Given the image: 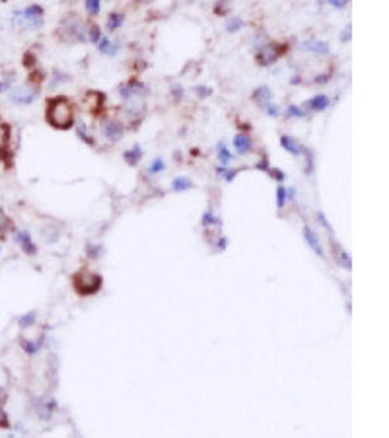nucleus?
Instances as JSON below:
<instances>
[{
	"instance_id": "9d476101",
	"label": "nucleus",
	"mask_w": 389,
	"mask_h": 438,
	"mask_svg": "<svg viewBox=\"0 0 389 438\" xmlns=\"http://www.w3.org/2000/svg\"><path fill=\"white\" fill-rule=\"evenodd\" d=\"M329 104H331V100H329L325 94H318V96L310 98L302 107L308 109V111H325V109L329 107Z\"/></svg>"
},
{
	"instance_id": "39448f33",
	"label": "nucleus",
	"mask_w": 389,
	"mask_h": 438,
	"mask_svg": "<svg viewBox=\"0 0 389 438\" xmlns=\"http://www.w3.org/2000/svg\"><path fill=\"white\" fill-rule=\"evenodd\" d=\"M282 55V49H278L276 43H268V45H261L257 53H255V59L261 67H268V65H274L278 61V57Z\"/></svg>"
},
{
	"instance_id": "c756f323",
	"label": "nucleus",
	"mask_w": 389,
	"mask_h": 438,
	"mask_svg": "<svg viewBox=\"0 0 389 438\" xmlns=\"http://www.w3.org/2000/svg\"><path fill=\"white\" fill-rule=\"evenodd\" d=\"M166 170V162H164V158H154L152 162H150V166H148V172L152 175L160 174V172H164Z\"/></svg>"
},
{
	"instance_id": "e433bc0d",
	"label": "nucleus",
	"mask_w": 389,
	"mask_h": 438,
	"mask_svg": "<svg viewBox=\"0 0 389 438\" xmlns=\"http://www.w3.org/2000/svg\"><path fill=\"white\" fill-rule=\"evenodd\" d=\"M194 94H196L198 98H208V96L212 94V90L208 86H196L194 88Z\"/></svg>"
},
{
	"instance_id": "37998d69",
	"label": "nucleus",
	"mask_w": 389,
	"mask_h": 438,
	"mask_svg": "<svg viewBox=\"0 0 389 438\" xmlns=\"http://www.w3.org/2000/svg\"><path fill=\"white\" fill-rule=\"evenodd\" d=\"M0 2H6V0H0Z\"/></svg>"
},
{
	"instance_id": "ea45409f",
	"label": "nucleus",
	"mask_w": 389,
	"mask_h": 438,
	"mask_svg": "<svg viewBox=\"0 0 389 438\" xmlns=\"http://www.w3.org/2000/svg\"><path fill=\"white\" fill-rule=\"evenodd\" d=\"M100 253H102V247H100V245H92V247H90V251H88L90 257H98Z\"/></svg>"
},
{
	"instance_id": "f8f14e48",
	"label": "nucleus",
	"mask_w": 389,
	"mask_h": 438,
	"mask_svg": "<svg viewBox=\"0 0 389 438\" xmlns=\"http://www.w3.org/2000/svg\"><path fill=\"white\" fill-rule=\"evenodd\" d=\"M98 49L106 57H115L121 47H119V41H113V39H109L106 35H102V39L98 41Z\"/></svg>"
},
{
	"instance_id": "f03ea898",
	"label": "nucleus",
	"mask_w": 389,
	"mask_h": 438,
	"mask_svg": "<svg viewBox=\"0 0 389 438\" xmlns=\"http://www.w3.org/2000/svg\"><path fill=\"white\" fill-rule=\"evenodd\" d=\"M45 20V10L39 4H30L24 10H16L12 16V24L18 30H39Z\"/></svg>"
},
{
	"instance_id": "5701e85b",
	"label": "nucleus",
	"mask_w": 389,
	"mask_h": 438,
	"mask_svg": "<svg viewBox=\"0 0 389 438\" xmlns=\"http://www.w3.org/2000/svg\"><path fill=\"white\" fill-rule=\"evenodd\" d=\"M200 224L204 228H210V226H222V220L214 214V212H210V210H206L204 214H202V220H200Z\"/></svg>"
},
{
	"instance_id": "f3484780",
	"label": "nucleus",
	"mask_w": 389,
	"mask_h": 438,
	"mask_svg": "<svg viewBox=\"0 0 389 438\" xmlns=\"http://www.w3.org/2000/svg\"><path fill=\"white\" fill-rule=\"evenodd\" d=\"M123 158H124V162H126L128 166H136V164H138V162L142 160V148L138 146V144H134L132 148L124 150Z\"/></svg>"
},
{
	"instance_id": "b1692460",
	"label": "nucleus",
	"mask_w": 389,
	"mask_h": 438,
	"mask_svg": "<svg viewBox=\"0 0 389 438\" xmlns=\"http://www.w3.org/2000/svg\"><path fill=\"white\" fill-rule=\"evenodd\" d=\"M232 158H234V156H232L230 150L226 148V144H224V142H220V144H218V160H220V164H222V166H230Z\"/></svg>"
},
{
	"instance_id": "dca6fc26",
	"label": "nucleus",
	"mask_w": 389,
	"mask_h": 438,
	"mask_svg": "<svg viewBox=\"0 0 389 438\" xmlns=\"http://www.w3.org/2000/svg\"><path fill=\"white\" fill-rule=\"evenodd\" d=\"M253 100L261 105V107H265L266 104H270V100H272V92H270V88L268 86L257 88V90L253 92Z\"/></svg>"
},
{
	"instance_id": "6ab92c4d",
	"label": "nucleus",
	"mask_w": 389,
	"mask_h": 438,
	"mask_svg": "<svg viewBox=\"0 0 389 438\" xmlns=\"http://www.w3.org/2000/svg\"><path fill=\"white\" fill-rule=\"evenodd\" d=\"M124 24V14L121 12H113V14H109L107 16V32H117L121 26Z\"/></svg>"
},
{
	"instance_id": "72a5a7b5",
	"label": "nucleus",
	"mask_w": 389,
	"mask_h": 438,
	"mask_svg": "<svg viewBox=\"0 0 389 438\" xmlns=\"http://www.w3.org/2000/svg\"><path fill=\"white\" fill-rule=\"evenodd\" d=\"M263 109H265L266 115H270V117H278V115H280V109H278L276 104H266Z\"/></svg>"
},
{
	"instance_id": "c9c22d12",
	"label": "nucleus",
	"mask_w": 389,
	"mask_h": 438,
	"mask_svg": "<svg viewBox=\"0 0 389 438\" xmlns=\"http://www.w3.org/2000/svg\"><path fill=\"white\" fill-rule=\"evenodd\" d=\"M8 228H10V218L4 214V210L0 209V234H2V232H6Z\"/></svg>"
},
{
	"instance_id": "4468645a",
	"label": "nucleus",
	"mask_w": 389,
	"mask_h": 438,
	"mask_svg": "<svg viewBox=\"0 0 389 438\" xmlns=\"http://www.w3.org/2000/svg\"><path fill=\"white\" fill-rule=\"evenodd\" d=\"M234 146H236V152H238L240 156H246V154H249V152L253 150V140H251V137H248V135L240 133V135H236V139H234Z\"/></svg>"
},
{
	"instance_id": "4c0bfd02",
	"label": "nucleus",
	"mask_w": 389,
	"mask_h": 438,
	"mask_svg": "<svg viewBox=\"0 0 389 438\" xmlns=\"http://www.w3.org/2000/svg\"><path fill=\"white\" fill-rule=\"evenodd\" d=\"M12 88V80H0V94H8Z\"/></svg>"
},
{
	"instance_id": "7c9ffc66",
	"label": "nucleus",
	"mask_w": 389,
	"mask_h": 438,
	"mask_svg": "<svg viewBox=\"0 0 389 438\" xmlns=\"http://www.w3.org/2000/svg\"><path fill=\"white\" fill-rule=\"evenodd\" d=\"M308 115V111L300 107V105H290L288 109H286V117H296V119H302V117H306Z\"/></svg>"
},
{
	"instance_id": "2eb2a0df",
	"label": "nucleus",
	"mask_w": 389,
	"mask_h": 438,
	"mask_svg": "<svg viewBox=\"0 0 389 438\" xmlns=\"http://www.w3.org/2000/svg\"><path fill=\"white\" fill-rule=\"evenodd\" d=\"M331 245H333V255H335L336 263H338L342 269H350V267H352V259H350L348 251L342 249V247L338 244H335V242H331Z\"/></svg>"
},
{
	"instance_id": "7ed1b4c3",
	"label": "nucleus",
	"mask_w": 389,
	"mask_h": 438,
	"mask_svg": "<svg viewBox=\"0 0 389 438\" xmlns=\"http://www.w3.org/2000/svg\"><path fill=\"white\" fill-rule=\"evenodd\" d=\"M102 284H104L102 275H98L94 271H86V269L72 277V286L80 296H92V294L100 292Z\"/></svg>"
},
{
	"instance_id": "9b49d317",
	"label": "nucleus",
	"mask_w": 389,
	"mask_h": 438,
	"mask_svg": "<svg viewBox=\"0 0 389 438\" xmlns=\"http://www.w3.org/2000/svg\"><path fill=\"white\" fill-rule=\"evenodd\" d=\"M280 146H282L286 152H290L292 156H300L302 152H304V148H306L300 140H296L294 137H290V135H282V137H280Z\"/></svg>"
},
{
	"instance_id": "cd10ccee",
	"label": "nucleus",
	"mask_w": 389,
	"mask_h": 438,
	"mask_svg": "<svg viewBox=\"0 0 389 438\" xmlns=\"http://www.w3.org/2000/svg\"><path fill=\"white\" fill-rule=\"evenodd\" d=\"M84 6L90 16H98L102 12V0H84Z\"/></svg>"
},
{
	"instance_id": "bb28decb",
	"label": "nucleus",
	"mask_w": 389,
	"mask_h": 438,
	"mask_svg": "<svg viewBox=\"0 0 389 438\" xmlns=\"http://www.w3.org/2000/svg\"><path fill=\"white\" fill-rule=\"evenodd\" d=\"M216 172H218V175H220L224 181H228V183H230V181H234V177L238 175V172H240V170H234V168H230V166H220Z\"/></svg>"
},
{
	"instance_id": "f704fd0d",
	"label": "nucleus",
	"mask_w": 389,
	"mask_h": 438,
	"mask_svg": "<svg viewBox=\"0 0 389 438\" xmlns=\"http://www.w3.org/2000/svg\"><path fill=\"white\" fill-rule=\"evenodd\" d=\"M10 426V420H8V415L4 411V405L0 401V428H8Z\"/></svg>"
},
{
	"instance_id": "393cba45",
	"label": "nucleus",
	"mask_w": 389,
	"mask_h": 438,
	"mask_svg": "<svg viewBox=\"0 0 389 438\" xmlns=\"http://www.w3.org/2000/svg\"><path fill=\"white\" fill-rule=\"evenodd\" d=\"M86 39L92 41V43H98L102 39V30L96 26V24H90L86 26Z\"/></svg>"
},
{
	"instance_id": "1a4fd4ad",
	"label": "nucleus",
	"mask_w": 389,
	"mask_h": 438,
	"mask_svg": "<svg viewBox=\"0 0 389 438\" xmlns=\"http://www.w3.org/2000/svg\"><path fill=\"white\" fill-rule=\"evenodd\" d=\"M300 49L306 53H314V55H327L329 53V43L318 41V39H310V41H302Z\"/></svg>"
},
{
	"instance_id": "20e7f679",
	"label": "nucleus",
	"mask_w": 389,
	"mask_h": 438,
	"mask_svg": "<svg viewBox=\"0 0 389 438\" xmlns=\"http://www.w3.org/2000/svg\"><path fill=\"white\" fill-rule=\"evenodd\" d=\"M119 96H121V100L124 102H130V104H134L136 100H144L146 98V86L138 82V80H128L126 84L119 88Z\"/></svg>"
},
{
	"instance_id": "a211bd4d",
	"label": "nucleus",
	"mask_w": 389,
	"mask_h": 438,
	"mask_svg": "<svg viewBox=\"0 0 389 438\" xmlns=\"http://www.w3.org/2000/svg\"><path fill=\"white\" fill-rule=\"evenodd\" d=\"M191 187H193V181H191V177H187V175H177L176 179L172 181V189H174V191L183 193V191H189Z\"/></svg>"
},
{
	"instance_id": "423d86ee",
	"label": "nucleus",
	"mask_w": 389,
	"mask_h": 438,
	"mask_svg": "<svg viewBox=\"0 0 389 438\" xmlns=\"http://www.w3.org/2000/svg\"><path fill=\"white\" fill-rule=\"evenodd\" d=\"M8 98L14 105H30L37 100V88L30 86V88H16V90H10L8 92Z\"/></svg>"
},
{
	"instance_id": "f257e3e1",
	"label": "nucleus",
	"mask_w": 389,
	"mask_h": 438,
	"mask_svg": "<svg viewBox=\"0 0 389 438\" xmlns=\"http://www.w3.org/2000/svg\"><path fill=\"white\" fill-rule=\"evenodd\" d=\"M45 119L51 127L60 129V131L74 127V107H72L70 100L64 96L51 98L47 104V109H45Z\"/></svg>"
},
{
	"instance_id": "4be33fe9",
	"label": "nucleus",
	"mask_w": 389,
	"mask_h": 438,
	"mask_svg": "<svg viewBox=\"0 0 389 438\" xmlns=\"http://www.w3.org/2000/svg\"><path fill=\"white\" fill-rule=\"evenodd\" d=\"M36 319H37V312L36 310H32V312H28V314H24L22 317H20L18 325L22 327V329H30V327H34Z\"/></svg>"
},
{
	"instance_id": "ddd939ff",
	"label": "nucleus",
	"mask_w": 389,
	"mask_h": 438,
	"mask_svg": "<svg viewBox=\"0 0 389 438\" xmlns=\"http://www.w3.org/2000/svg\"><path fill=\"white\" fill-rule=\"evenodd\" d=\"M16 240H18L20 247H22L28 255H36L37 253V247H36V244H34V240H32V234H30L28 230L18 232V234H16Z\"/></svg>"
},
{
	"instance_id": "79ce46f5",
	"label": "nucleus",
	"mask_w": 389,
	"mask_h": 438,
	"mask_svg": "<svg viewBox=\"0 0 389 438\" xmlns=\"http://www.w3.org/2000/svg\"><path fill=\"white\" fill-rule=\"evenodd\" d=\"M226 245H228V240L222 236V238L218 240V249H226Z\"/></svg>"
},
{
	"instance_id": "0eeeda50",
	"label": "nucleus",
	"mask_w": 389,
	"mask_h": 438,
	"mask_svg": "<svg viewBox=\"0 0 389 438\" xmlns=\"http://www.w3.org/2000/svg\"><path fill=\"white\" fill-rule=\"evenodd\" d=\"M102 133L107 140L111 142H117V140L123 139L124 135V127L119 121H106L102 125Z\"/></svg>"
},
{
	"instance_id": "6e6552de",
	"label": "nucleus",
	"mask_w": 389,
	"mask_h": 438,
	"mask_svg": "<svg viewBox=\"0 0 389 438\" xmlns=\"http://www.w3.org/2000/svg\"><path fill=\"white\" fill-rule=\"evenodd\" d=\"M302 234H304V240L308 242V245L314 249V253L319 255V257H325V251H323V247H321V242H319V234L316 230H312L310 226H304L302 230Z\"/></svg>"
},
{
	"instance_id": "473e14b6",
	"label": "nucleus",
	"mask_w": 389,
	"mask_h": 438,
	"mask_svg": "<svg viewBox=\"0 0 389 438\" xmlns=\"http://www.w3.org/2000/svg\"><path fill=\"white\" fill-rule=\"evenodd\" d=\"M266 174L270 175V177H274L278 183H282L284 177H286V175L282 174V170H278V168H268V170H266Z\"/></svg>"
},
{
	"instance_id": "a19ab883",
	"label": "nucleus",
	"mask_w": 389,
	"mask_h": 438,
	"mask_svg": "<svg viewBox=\"0 0 389 438\" xmlns=\"http://www.w3.org/2000/svg\"><path fill=\"white\" fill-rule=\"evenodd\" d=\"M340 41H342V43H348V41H350V28H346V30L340 34Z\"/></svg>"
},
{
	"instance_id": "c03bdc74",
	"label": "nucleus",
	"mask_w": 389,
	"mask_h": 438,
	"mask_svg": "<svg viewBox=\"0 0 389 438\" xmlns=\"http://www.w3.org/2000/svg\"><path fill=\"white\" fill-rule=\"evenodd\" d=\"M0 253H2V249H0Z\"/></svg>"
},
{
	"instance_id": "58836bf2",
	"label": "nucleus",
	"mask_w": 389,
	"mask_h": 438,
	"mask_svg": "<svg viewBox=\"0 0 389 438\" xmlns=\"http://www.w3.org/2000/svg\"><path fill=\"white\" fill-rule=\"evenodd\" d=\"M329 6H335V8H344L346 6V0H327Z\"/></svg>"
},
{
	"instance_id": "aec40b11",
	"label": "nucleus",
	"mask_w": 389,
	"mask_h": 438,
	"mask_svg": "<svg viewBox=\"0 0 389 438\" xmlns=\"http://www.w3.org/2000/svg\"><path fill=\"white\" fill-rule=\"evenodd\" d=\"M54 409H56V401L53 399H47V401H39L37 405V413L43 417V419H49L51 417V413H53Z\"/></svg>"
},
{
	"instance_id": "412c9836",
	"label": "nucleus",
	"mask_w": 389,
	"mask_h": 438,
	"mask_svg": "<svg viewBox=\"0 0 389 438\" xmlns=\"http://www.w3.org/2000/svg\"><path fill=\"white\" fill-rule=\"evenodd\" d=\"M244 26H246V22L238 16H232L226 20V32H228V34H238V32H242Z\"/></svg>"
},
{
	"instance_id": "c85d7f7f",
	"label": "nucleus",
	"mask_w": 389,
	"mask_h": 438,
	"mask_svg": "<svg viewBox=\"0 0 389 438\" xmlns=\"http://www.w3.org/2000/svg\"><path fill=\"white\" fill-rule=\"evenodd\" d=\"M22 349L26 350L28 354H36V352H39V349H41V343H39V339H37V341L24 339V341H22Z\"/></svg>"
},
{
	"instance_id": "2f4dec72",
	"label": "nucleus",
	"mask_w": 389,
	"mask_h": 438,
	"mask_svg": "<svg viewBox=\"0 0 389 438\" xmlns=\"http://www.w3.org/2000/svg\"><path fill=\"white\" fill-rule=\"evenodd\" d=\"M76 133H78V137H80V139L84 140V142H88V144H92V146L96 144V140H94V137L90 135V133H88V129H86L84 125H78V127H76Z\"/></svg>"
},
{
	"instance_id": "a878e982",
	"label": "nucleus",
	"mask_w": 389,
	"mask_h": 438,
	"mask_svg": "<svg viewBox=\"0 0 389 438\" xmlns=\"http://www.w3.org/2000/svg\"><path fill=\"white\" fill-rule=\"evenodd\" d=\"M286 203H288V189L280 183L276 187V207H278V210H282L286 207Z\"/></svg>"
}]
</instances>
